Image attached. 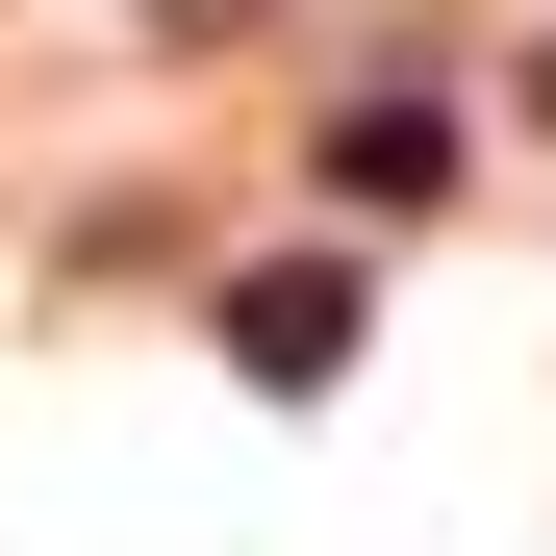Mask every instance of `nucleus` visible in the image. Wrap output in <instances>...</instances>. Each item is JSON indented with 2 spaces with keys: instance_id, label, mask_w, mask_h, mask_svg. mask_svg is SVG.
<instances>
[{
  "instance_id": "1",
  "label": "nucleus",
  "mask_w": 556,
  "mask_h": 556,
  "mask_svg": "<svg viewBox=\"0 0 556 556\" xmlns=\"http://www.w3.org/2000/svg\"><path fill=\"white\" fill-rule=\"evenodd\" d=\"M228 354H253V380H329V354H354V253H253Z\"/></svg>"
}]
</instances>
